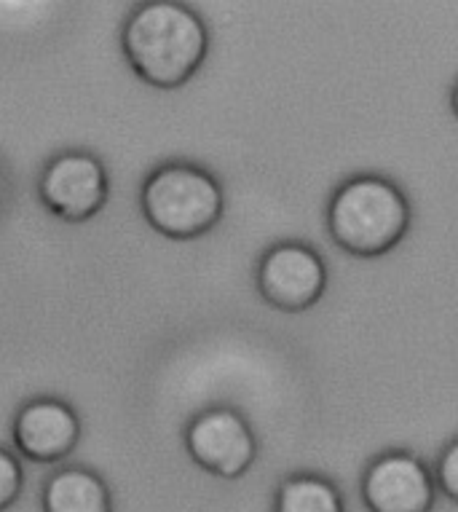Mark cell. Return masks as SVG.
Returning <instances> with one entry per match:
<instances>
[{
    "label": "cell",
    "instance_id": "obj_1",
    "mask_svg": "<svg viewBox=\"0 0 458 512\" xmlns=\"http://www.w3.org/2000/svg\"><path fill=\"white\" fill-rule=\"evenodd\" d=\"M124 54L145 84L177 89L188 84L207 57L209 35L196 11L183 3H145L126 19Z\"/></svg>",
    "mask_w": 458,
    "mask_h": 512
},
{
    "label": "cell",
    "instance_id": "obj_2",
    "mask_svg": "<svg viewBox=\"0 0 458 512\" xmlns=\"http://www.w3.org/2000/svg\"><path fill=\"white\" fill-rule=\"evenodd\" d=\"M413 212L400 185L381 175L341 183L327 204V231L354 258H381L405 239Z\"/></svg>",
    "mask_w": 458,
    "mask_h": 512
},
{
    "label": "cell",
    "instance_id": "obj_3",
    "mask_svg": "<svg viewBox=\"0 0 458 512\" xmlns=\"http://www.w3.org/2000/svg\"><path fill=\"white\" fill-rule=\"evenodd\" d=\"M142 212L169 239H196L223 218V188L207 169L167 164L142 185Z\"/></svg>",
    "mask_w": 458,
    "mask_h": 512
},
{
    "label": "cell",
    "instance_id": "obj_4",
    "mask_svg": "<svg viewBox=\"0 0 458 512\" xmlns=\"http://www.w3.org/2000/svg\"><path fill=\"white\" fill-rule=\"evenodd\" d=\"M327 266L314 247L303 242L274 244L260 258L258 290L268 306L287 314L317 306L327 290Z\"/></svg>",
    "mask_w": 458,
    "mask_h": 512
},
{
    "label": "cell",
    "instance_id": "obj_5",
    "mask_svg": "<svg viewBox=\"0 0 458 512\" xmlns=\"http://www.w3.org/2000/svg\"><path fill=\"white\" fill-rule=\"evenodd\" d=\"M188 454L201 470L223 480L242 478L258 456V440L242 413L234 408H209L188 424Z\"/></svg>",
    "mask_w": 458,
    "mask_h": 512
},
{
    "label": "cell",
    "instance_id": "obj_6",
    "mask_svg": "<svg viewBox=\"0 0 458 512\" xmlns=\"http://www.w3.org/2000/svg\"><path fill=\"white\" fill-rule=\"evenodd\" d=\"M367 512H432L437 502L434 472L410 451H386L362 475Z\"/></svg>",
    "mask_w": 458,
    "mask_h": 512
},
{
    "label": "cell",
    "instance_id": "obj_7",
    "mask_svg": "<svg viewBox=\"0 0 458 512\" xmlns=\"http://www.w3.org/2000/svg\"><path fill=\"white\" fill-rule=\"evenodd\" d=\"M38 194L51 215L81 223L94 218L108 202V175L92 153H62L43 169Z\"/></svg>",
    "mask_w": 458,
    "mask_h": 512
},
{
    "label": "cell",
    "instance_id": "obj_8",
    "mask_svg": "<svg viewBox=\"0 0 458 512\" xmlns=\"http://www.w3.org/2000/svg\"><path fill=\"white\" fill-rule=\"evenodd\" d=\"M81 437V421L59 400H33L14 419V443L30 462H62Z\"/></svg>",
    "mask_w": 458,
    "mask_h": 512
},
{
    "label": "cell",
    "instance_id": "obj_9",
    "mask_svg": "<svg viewBox=\"0 0 458 512\" xmlns=\"http://www.w3.org/2000/svg\"><path fill=\"white\" fill-rule=\"evenodd\" d=\"M41 502L43 512H113L105 480L84 467L54 472L43 488Z\"/></svg>",
    "mask_w": 458,
    "mask_h": 512
},
{
    "label": "cell",
    "instance_id": "obj_10",
    "mask_svg": "<svg viewBox=\"0 0 458 512\" xmlns=\"http://www.w3.org/2000/svg\"><path fill=\"white\" fill-rule=\"evenodd\" d=\"M274 512H346V502L333 480L314 472H298L279 483Z\"/></svg>",
    "mask_w": 458,
    "mask_h": 512
},
{
    "label": "cell",
    "instance_id": "obj_11",
    "mask_svg": "<svg viewBox=\"0 0 458 512\" xmlns=\"http://www.w3.org/2000/svg\"><path fill=\"white\" fill-rule=\"evenodd\" d=\"M434 483L442 496L458 504V437H453L437 456L434 464Z\"/></svg>",
    "mask_w": 458,
    "mask_h": 512
},
{
    "label": "cell",
    "instance_id": "obj_12",
    "mask_svg": "<svg viewBox=\"0 0 458 512\" xmlns=\"http://www.w3.org/2000/svg\"><path fill=\"white\" fill-rule=\"evenodd\" d=\"M25 486V472L9 451H0V512H6L17 502Z\"/></svg>",
    "mask_w": 458,
    "mask_h": 512
},
{
    "label": "cell",
    "instance_id": "obj_13",
    "mask_svg": "<svg viewBox=\"0 0 458 512\" xmlns=\"http://www.w3.org/2000/svg\"><path fill=\"white\" fill-rule=\"evenodd\" d=\"M450 110H453V116L458 118V81L453 86V92H450Z\"/></svg>",
    "mask_w": 458,
    "mask_h": 512
},
{
    "label": "cell",
    "instance_id": "obj_14",
    "mask_svg": "<svg viewBox=\"0 0 458 512\" xmlns=\"http://www.w3.org/2000/svg\"><path fill=\"white\" fill-rule=\"evenodd\" d=\"M3 196H6V180L0 175V207H3Z\"/></svg>",
    "mask_w": 458,
    "mask_h": 512
}]
</instances>
